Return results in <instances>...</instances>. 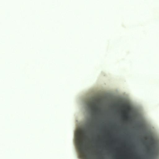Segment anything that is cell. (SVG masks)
Listing matches in <instances>:
<instances>
[{
  "mask_svg": "<svg viewBox=\"0 0 159 159\" xmlns=\"http://www.w3.org/2000/svg\"><path fill=\"white\" fill-rule=\"evenodd\" d=\"M73 142L80 159H152L159 129L119 78L98 77L76 98Z\"/></svg>",
  "mask_w": 159,
  "mask_h": 159,
  "instance_id": "6da1fadb",
  "label": "cell"
}]
</instances>
